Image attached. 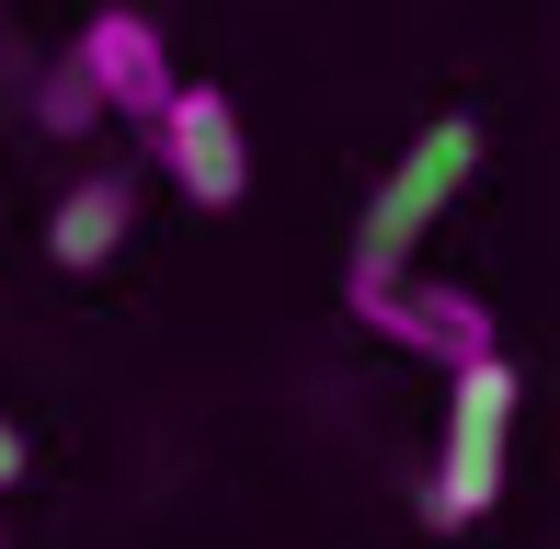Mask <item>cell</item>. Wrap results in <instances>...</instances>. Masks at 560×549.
<instances>
[{"mask_svg":"<svg viewBox=\"0 0 560 549\" xmlns=\"http://www.w3.org/2000/svg\"><path fill=\"white\" fill-rule=\"evenodd\" d=\"M343 309L366 320L377 343H400V355H423V366H480V355H503V332H492V309H480V287H457V274H343Z\"/></svg>","mask_w":560,"mask_h":549,"instance_id":"3","label":"cell"},{"mask_svg":"<svg viewBox=\"0 0 560 549\" xmlns=\"http://www.w3.org/2000/svg\"><path fill=\"white\" fill-rule=\"evenodd\" d=\"M503 458H515V366L480 355L446 378V435H435V481H423V515L435 527H480L503 504Z\"/></svg>","mask_w":560,"mask_h":549,"instance_id":"1","label":"cell"},{"mask_svg":"<svg viewBox=\"0 0 560 549\" xmlns=\"http://www.w3.org/2000/svg\"><path fill=\"white\" fill-rule=\"evenodd\" d=\"M69 58H81V81L104 92V115H126V127H161V104L184 92V69H172L161 23H149V12H126V0H104V12L69 35Z\"/></svg>","mask_w":560,"mask_h":549,"instance_id":"5","label":"cell"},{"mask_svg":"<svg viewBox=\"0 0 560 549\" xmlns=\"http://www.w3.org/2000/svg\"><path fill=\"white\" fill-rule=\"evenodd\" d=\"M0 549H12V515H0Z\"/></svg>","mask_w":560,"mask_h":549,"instance_id":"9","label":"cell"},{"mask_svg":"<svg viewBox=\"0 0 560 549\" xmlns=\"http://www.w3.org/2000/svg\"><path fill=\"white\" fill-rule=\"evenodd\" d=\"M35 127H46V138H92V127H104V92L81 81V58H58V69L35 81Z\"/></svg>","mask_w":560,"mask_h":549,"instance_id":"7","label":"cell"},{"mask_svg":"<svg viewBox=\"0 0 560 549\" xmlns=\"http://www.w3.org/2000/svg\"><path fill=\"white\" fill-rule=\"evenodd\" d=\"M12 481H23V423L0 412V492H12Z\"/></svg>","mask_w":560,"mask_h":549,"instance_id":"8","label":"cell"},{"mask_svg":"<svg viewBox=\"0 0 560 549\" xmlns=\"http://www.w3.org/2000/svg\"><path fill=\"white\" fill-rule=\"evenodd\" d=\"M457 184H480V127L469 115H435V127L389 161V184L366 195V218H354V274H400L412 241L457 207Z\"/></svg>","mask_w":560,"mask_h":549,"instance_id":"2","label":"cell"},{"mask_svg":"<svg viewBox=\"0 0 560 549\" xmlns=\"http://www.w3.org/2000/svg\"><path fill=\"white\" fill-rule=\"evenodd\" d=\"M126 230H138V184H126V172H69L58 207H46V253H58V274H104L126 253Z\"/></svg>","mask_w":560,"mask_h":549,"instance_id":"6","label":"cell"},{"mask_svg":"<svg viewBox=\"0 0 560 549\" xmlns=\"http://www.w3.org/2000/svg\"><path fill=\"white\" fill-rule=\"evenodd\" d=\"M149 149H161V172H172L207 218H229V207L252 195V138H241V115H229L218 81H184V92H172L161 127H149Z\"/></svg>","mask_w":560,"mask_h":549,"instance_id":"4","label":"cell"}]
</instances>
